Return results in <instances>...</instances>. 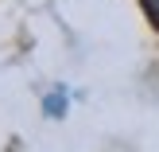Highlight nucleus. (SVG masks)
Instances as JSON below:
<instances>
[{
	"label": "nucleus",
	"mask_w": 159,
	"mask_h": 152,
	"mask_svg": "<svg viewBox=\"0 0 159 152\" xmlns=\"http://www.w3.org/2000/svg\"><path fill=\"white\" fill-rule=\"evenodd\" d=\"M144 4H148V12H152L155 20H159V0H144Z\"/></svg>",
	"instance_id": "f257e3e1"
}]
</instances>
